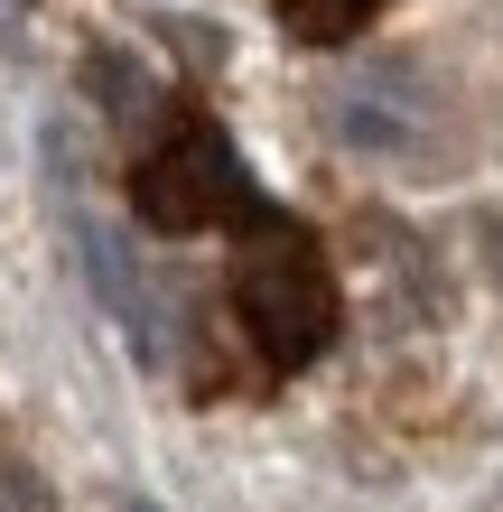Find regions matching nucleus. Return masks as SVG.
<instances>
[{
	"label": "nucleus",
	"mask_w": 503,
	"mask_h": 512,
	"mask_svg": "<svg viewBox=\"0 0 503 512\" xmlns=\"http://www.w3.org/2000/svg\"><path fill=\"white\" fill-rule=\"evenodd\" d=\"M131 512H150V503H131Z\"/></svg>",
	"instance_id": "nucleus-2"
},
{
	"label": "nucleus",
	"mask_w": 503,
	"mask_h": 512,
	"mask_svg": "<svg viewBox=\"0 0 503 512\" xmlns=\"http://www.w3.org/2000/svg\"><path fill=\"white\" fill-rule=\"evenodd\" d=\"M0 512H47V494H38V485H28V475H19V466H0Z\"/></svg>",
	"instance_id": "nucleus-1"
}]
</instances>
